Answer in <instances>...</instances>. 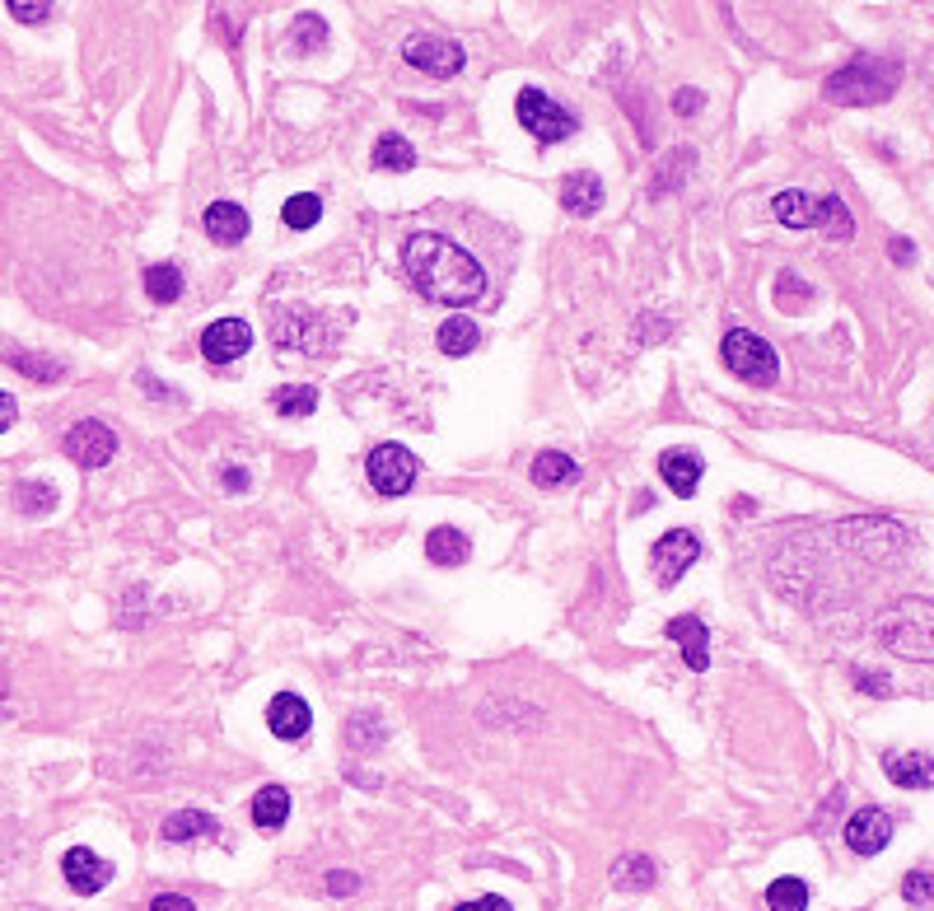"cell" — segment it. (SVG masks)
Returning <instances> with one entry per match:
<instances>
[{"mask_svg":"<svg viewBox=\"0 0 934 911\" xmlns=\"http://www.w3.org/2000/svg\"><path fill=\"white\" fill-rule=\"evenodd\" d=\"M799 286L804 281L794 271H781V309H799V304H794V290H799ZM804 300H813V290H804Z\"/></svg>","mask_w":934,"mask_h":911,"instance_id":"39","label":"cell"},{"mask_svg":"<svg viewBox=\"0 0 934 911\" xmlns=\"http://www.w3.org/2000/svg\"><path fill=\"white\" fill-rule=\"evenodd\" d=\"M14 501L24 514H47V510H56V486L52 482H19Z\"/></svg>","mask_w":934,"mask_h":911,"instance_id":"34","label":"cell"},{"mask_svg":"<svg viewBox=\"0 0 934 911\" xmlns=\"http://www.w3.org/2000/svg\"><path fill=\"white\" fill-rule=\"evenodd\" d=\"M225 486H229V491H244V486H248V472H244V468H225Z\"/></svg>","mask_w":934,"mask_h":911,"instance_id":"45","label":"cell"},{"mask_svg":"<svg viewBox=\"0 0 934 911\" xmlns=\"http://www.w3.org/2000/svg\"><path fill=\"white\" fill-rule=\"evenodd\" d=\"M271 407L281 411V416H313V411H318V388H309V384H286V388L271 393Z\"/></svg>","mask_w":934,"mask_h":911,"instance_id":"30","label":"cell"},{"mask_svg":"<svg viewBox=\"0 0 934 911\" xmlns=\"http://www.w3.org/2000/svg\"><path fill=\"white\" fill-rule=\"evenodd\" d=\"M369 486L379 491V496H407V491L416 486V472H421V463H416V453L402 449V444H379L369 453Z\"/></svg>","mask_w":934,"mask_h":911,"instance_id":"7","label":"cell"},{"mask_svg":"<svg viewBox=\"0 0 934 911\" xmlns=\"http://www.w3.org/2000/svg\"><path fill=\"white\" fill-rule=\"evenodd\" d=\"M14 416H19V407H14V398H10V393H0V435H6V430L14 426Z\"/></svg>","mask_w":934,"mask_h":911,"instance_id":"43","label":"cell"},{"mask_svg":"<svg viewBox=\"0 0 934 911\" xmlns=\"http://www.w3.org/2000/svg\"><path fill=\"white\" fill-rule=\"evenodd\" d=\"M150 911H196V907H192V898H183V893H159V898L150 902Z\"/></svg>","mask_w":934,"mask_h":911,"instance_id":"40","label":"cell"},{"mask_svg":"<svg viewBox=\"0 0 934 911\" xmlns=\"http://www.w3.org/2000/svg\"><path fill=\"white\" fill-rule=\"evenodd\" d=\"M10 14L24 19V24H47V19H52V6H33V0H10Z\"/></svg>","mask_w":934,"mask_h":911,"instance_id":"37","label":"cell"},{"mask_svg":"<svg viewBox=\"0 0 934 911\" xmlns=\"http://www.w3.org/2000/svg\"><path fill=\"white\" fill-rule=\"evenodd\" d=\"M654 875H659V869H654V860L641 856V850H626V856L612 865V883L626 888V893H641V888H649Z\"/></svg>","mask_w":934,"mask_h":911,"instance_id":"23","label":"cell"},{"mask_svg":"<svg viewBox=\"0 0 934 911\" xmlns=\"http://www.w3.org/2000/svg\"><path fill=\"white\" fill-rule=\"evenodd\" d=\"M879 645L888 655L930 664L934 660V603L930 599H898L892 608L879 612Z\"/></svg>","mask_w":934,"mask_h":911,"instance_id":"2","label":"cell"},{"mask_svg":"<svg viewBox=\"0 0 934 911\" xmlns=\"http://www.w3.org/2000/svg\"><path fill=\"white\" fill-rule=\"evenodd\" d=\"M117 453V435L104 421H75L66 430V459L79 468H108Z\"/></svg>","mask_w":934,"mask_h":911,"instance_id":"9","label":"cell"},{"mask_svg":"<svg viewBox=\"0 0 934 911\" xmlns=\"http://www.w3.org/2000/svg\"><path fill=\"white\" fill-rule=\"evenodd\" d=\"M0 697H6V678H0Z\"/></svg>","mask_w":934,"mask_h":911,"instance_id":"46","label":"cell"},{"mask_svg":"<svg viewBox=\"0 0 934 911\" xmlns=\"http://www.w3.org/2000/svg\"><path fill=\"white\" fill-rule=\"evenodd\" d=\"M771 215L785 225V229H808V225H818V196H808V192H776L771 196Z\"/></svg>","mask_w":934,"mask_h":911,"instance_id":"20","label":"cell"},{"mask_svg":"<svg viewBox=\"0 0 934 911\" xmlns=\"http://www.w3.org/2000/svg\"><path fill=\"white\" fill-rule=\"evenodd\" d=\"M146 294L154 304H173L178 294H183V271H178L173 262H154L146 267Z\"/></svg>","mask_w":934,"mask_h":911,"instance_id":"28","label":"cell"},{"mask_svg":"<svg viewBox=\"0 0 934 911\" xmlns=\"http://www.w3.org/2000/svg\"><path fill=\"white\" fill-rule=\"evenodd\" d=\"M309 725H313V710L304 697H294V692H281V697H271L267 706V729L281 743H300L309 735Z\"/></svg>","mask_w":934,"mask_h":911,"instance_id":"12","label":"cell"},{"mask_svg":"<svg viewBox=\"0 0 934 911\" xmlns=\"http://www.w3.org/2000/svg\"><path fill=\"white\" fill-rule=\"evenodd\" d=\"M883 771L902 790H930L934 785V758L930 752H883Z\"/></svg>","mask_w":934,"mask_h":911,"instance_id":"16","label":"cell"},{"mask_svg":"<svg viewBox=\"0 0 934 911\" xmlns=\"http://www.w3.org/2000/svg\"><path fill=\"white\" fill-rule=\"evenodd\" d=\"M888 248H892V262H902V267L916 262V253H911V239H892Z\"/></svg>","mask_w":934,"mask_h":911,"instance_id":"44","label":"cell"},{"mask_svg":"<svg viewBox=\"0 0 934 911\" xmlns=\"http://www.w3.org/2000/svg\"><path fill=\"white\" fill-rule=\"evenodd\" d=\"M6 365L19 369V374H29V379L37 384H52V379H62V361H52V355H37V351H6Z\"/></svg>","mask_w":934,"mask_h":911,"instance_id":"27","label":"cell"},{"mask_svg":"<svg viewBox=\"0 0 934 911\" xmlns=\"http://www.w3.org/2000/svg\"><path fill=\"white\" fill-rule=\"evenodd\" d=\"M281 221H286V229H313L318 221H323V202H318L313 192L290 196V202L281 206Z\"/></svg>","mask_w":934,"mask_h":911,"instance_id":"32","label":"cell"},{"mask_svg":"<svg viewBox=\"0 0 934 911\" xmlns=\"http://www.w3.org/2000/svg\"><path fill=\"white\" fill-rule=\"evenodd\" d=\"M434 342H440V351L444 355H472L476 351V342H482V332H476V323L472 319H449V323H440V336H434Z\"/></svg>","mask_w":934,"mask_h":911,"instance_id":"26","label":"cell"},{"mask_svg":"<svg viewBox=\"0 0 934 911\" xmlns=\"http://www.w3.org/2000/svg\"><path fill=\"white\" fill-rule=\"evenodd\" d=\"M253 346V332H248V323L244 319H221V323H211L206 332H202V355L211 365H229V361H238Z\"/></svg>","mask_w":934,"mask_h":911,"instance_id":"13","label":"cell"},{"mask_svg":"<svg viewBox=\"0 0 934 911\" xmlns=\"http://www.w3.org/2000/svg\"><path fill=\"white\" fill-rule=\"evenodd\" d=\"M159 837L173 842V846H183V842H192V837H221V823H215L211 814H202V808H178L173 818H164Z\"/></svg>","mask_w":934,"mask_h":911,"instance_id":"19","label":"cell"},{"mask_svg":"<svg viewBox=\"0 0 934 911\" xmlns=\"http://www.w3.org/2000/svg\"><path fill=\"white\" fill-rule=\"evenodd\" d=\"M766 907L771 911H808V883L794 879V875L776 879V883L766 888Z\"/></svg>","mask_w":934,"mask_h":911,"instance_id":"31","label":"cell"},{"mask_svg":"<svg viewBox=\"0 0 934 911\" xmlns=\"http://www.w3.org/2000/svg\"><path fill=\"white\" fill-rule=\"evenodd\" d=\"M888 842H892V818L883 808H856V814L846 818V846L856 850V856H879Z\"/></svg>","mask_w":934,"mask_h":911,"instance_id":"11","label":"cell"},{"mask_svg":"<svg viewBox=\"0 0 934 911\" xmlns=\"http://www.w3.org/2000/svg\"><path fill=\"white\" fill-rule=\"evenodd\" d=\"M697 561H701V538L687 528H668L649 551V566H654V576H659V585H678L687 576V566H697Z\"/></svg>","mask_w":934,"mask_h":911,"instance_id":"8","label":"cell"},{"mask_svg":"<svg viewBox=\"0 0 934 911\" xmlns=\"http://www.w3.org/2000/svg\"><path fill=\"white\" fill-rule=\"evenodd\" d=\"M701 472H706V463L691 449H664L659 453V478H664V486L673 491V496H683V501L697 496Z\"/></svg>","mask_w":934,"mask_h":911,"instance_id":"15","label":"cell"},{"mask_svg":"<svg viewBox=\"0 0 934 911\" xmlns=\"http://www.w3.org/2000/svg\"><path fill=\"white\" fill-rule=\"evenodd\" d=\"M374 169H384V173H407V169H416L411 141H402V136H379V141H374Z\"/></svg>","mask_w":934,"mask_h":911,"instance_id":"25","label":"cell"},{"mask_svg":"<svg viewBox=\"0 0 934 911\" xmlns=\"http://www.w3.org/2000/svg\"><path fill=\"white\" fill-rule=\"evenodd\" d=\"M248 211L238 206V202H211L206 206V234L215 244H225V248H234V244H244L248 239Z\"/></svg>","mask_w":934,"mask_h":911,"instance_id":"17","label":"cell"},{"mask_svg":"<svg viewBox=\"0 0 934 911\" xmlns=\"http://www.w3.org/2000/svg\"><path fill=\"white\" fill-rule=\"evenodd\" d=\"M856 687H865V692H873V697H888V678L883 673H856Z\"/></svg>","mask_w":934,"mask_h":911,"instance_id":"41","label":"cell"},{"mask_svg":"<svg viewBox=\"0 0 934 911\" xmlns=\"http://www.w3.org/2000/svg\"><path fill=\"white\" fill-rule=\"evenodd\" d=\"M701 104H706V94H701V89H678V94H673V112H678V117L701 112Z\"/></svg>","mask_w":934,"mask_h":911,"instance_id":"38","label":"cell"},{"mask_svg":"<svg viewBox=\"0 0 934 911\" xmlns=\"http://www.w3.org/2000/svg\"><path fill=\"white\" fill-rule=\"evenodd\" d=\"M459 911H514V907H509L505 898H495V893H491V898H476V902H463Z\"/></svg>","mask_w":934,"mask_h":911,"instance_id":"42","label":"cell"},{"mask_svg":"<svg viewBox=\"0 0 934 911\" xmlns=\"http://www.w3.org/2000/svg\"><path fill=\"white\" fill-rule=\"evenodd\" d=\"M323 43H328V24H323V19H318V14H300V19H294V24H290L286 47H290L294 56H309V52H318Z\"/></svg>","mask_w":934,"mask_h":911,"instance_id":"29","label":"cell"},{"mask_svg":"<svg viewBox=\"0 0 934 911\" xmlns=\"http://www.w3.org/2000/svg\"><path fill=\"white\" fill-rule=\"evenodd\" d=\"M402 62L407 66H416L421 75H434V81H453V75L463 71V62H468V52L453 43V37H444V33H411L407 43H402Z\"/></svg>","mask_w":934,"mask_h":911,"instance_id":"6","label":"cell"},{"mask_svg":"<svg viewBox=\"0 0 934 911\" xmlns=\"http://www.w3.org/2000/svg\"><path fill=\"white\" fill-rule=\"evenodd\" d=\"M253 823L262 827V832H276V827H286L290 818V795H286V785H262L253 795Z\"/></svg>","mask_w":934,"mask_h":911,"instance_id":"21","label":"cell"},{"mask_svg":"<svg viewBox=\"0 0 934 911\" xmlns=\"http://www.w3.org/2000/svg\"><path fill=\"white\" fill-rule=\"evenodd\" d=\"M62 875H66V883L75 888V893H85V898H94L98 888H108L112 883V865L98 856V850H89V846H71L66 850V860H62Z\"/></svg>","mask_w":934,"mask_h":911,"instance_id":"10","label":"cell"},{"mask_svg":"<svg viewBox=\"0 0 934 911\" xmlns=\"http://www.w3.org/2000/svg\"><path fill=\"white\" fill-rule=\"evenodd\" d=\"M818 225L827 229V239H850V234H856V221H850L841 196H823V202H818Z\"/></svg>","mask_w":934,"mask_h":911,"instance_id":"33","label":"cell"},{"mask_svg":"<svg viewBox=\"0 0 934 911\" xmlns=\"http://www.w3.org/2000/svg\"><path fill=\"white\" fill-rule=\"evenodd\" d=\"M402 271L434 304L468 309L486 294V271L476 267V257L468 248L444 239V234H411L402 248Z\"/></svg>","mask_w":934,"mask_h":911,"instance_id":"1","label":"cell"},{"mask_svg":"<svg viewBox=\"0 0 934 911\" xmlns=\"http://www.w3.org/2000/svg\"><path fill=\"white\" fill-rule=\"evenodd\" d=\"M514 117H519V127L528 136H538L543 146H561V141H570V136L580 131V117L556 104L551 94L533 89V85L519 89V98H514Z\"/></svg>","mask_w":934,"mask_h":911,"instance_id":"5","label":"cell"},{"mask_svg":"<svg viewBox=\"0 0 934 911\" xmlns=\"http://www.w3.org/2000/svg\"><path fill=\"white\" fill-rule=\"evenodd\" d=\"M720 361L729 365V374H739V379L752 384V388H771L781 379V355L748 328H729L720 336Z\"/></svg>","mask_w":934,"mask_h":911,"instance_id":"4","label":"cell"},{"mask_svg":"<svg viewBox=\"0 0 934 911\" xmlns=\"http://www.w3.org/2000/svg\"><path fill=\"white\" fill-rule=\"evenodd\" d=\"M561 206L570 215H593L603 211V178L599 173H566L561 183Z\"/></svg>","mask_w":934,"mask_h":911,"instance_id":"18","label":"cell"},{"mask_svg":"<svg viewBox=\"0 0 934 911\" xmlns=\"http://www.w3.org/2000/svg\"><path fill=\"white\" fill-rule=\"evenodd\" d=\"M575 472H580V463L561 449H547L533 459V482L538 486H566V482H575Z\"/></svg>","mask_w":934,"mask_h":911,"instance_id":"24","label":"cell"},{"mask_svg":"<svg viewBox=\"0 0 934 911\" xmlns=\"http://www.w3.org/2000/svg\"><path fill=\"white\" fill-rule=\"evenodd\" d=\"M898 85H902V62H892V56H856V62H846L841 71L827 75L823 94L831 98V104L869 108V104L892 98Z\"/></svg>","mask_w":934,"mask_h":911,"instance_id":"3","label":"cell"},{"mask_svg":"<svg viewBox=\"0 0 934 911\" xmlns=\"http://www.w3.org/2000/svg\"><path fill=\"white\" fill-rule=\"evenodd\" d=\"M902 898L911 907H930L934 902V869H911V875L902 879Z\"/></svg>","mask_w":934,"mask_h":911,"instance_id":"35","label":"cell"},{"mask_svg":"<svg viewBox=\"0 0 934 911\" xmlns=\"http://www.w3.org/2000/svg\"><path fill=\"white\" fill-rule=\"evenodd\" d=\"M664 631H668V641L683 645V664H687L691 673H706V668H710V631H706L701 618L683 612V618H673Z\"/></svg>","mask_w":934,"mask_h":911,"instance_id":"14","label":"cell"},{"mask_svg":"<svg viewBox=\"0 0 934 911\" xmlns=\"http://www.w3.org/2000/svg\"><path fill=\"white\" fill-rule=\"evenodd\" d=\"M323 888L332 898H351L355 888H361V875H351V869H332V875L323 879Z\"/></svg>","mask_w":934,"mask_h":911,"instance_id":"36","label":"cell"},{"mask_svg":"<svg viewBox=\"0 0 934 911\" xmlns=\"http://www.w3.org/2000/svg\"><path fill=\"white\" fill-rule=\"evenodd\" d=\"M426 557L434 561V566H463L468 557H472V543L463 538L459 528H430V538H426Z\"/></svg>","mask_w":934,"mask_h":911,"instance_id":"22","label":"cell"}]
</instances>
